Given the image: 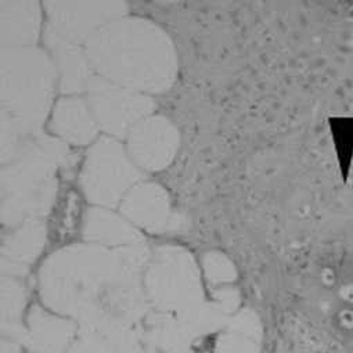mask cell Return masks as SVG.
Wrapping results in <instances>:
<instances>
[{
  "label": "cell",
  "instance_id": "6da1fadb",
  "mask_svg": "<svg viewBox=\"0 0 353 353\" xmlns=\"http://www.w3.org/2000/svg\"><path fill=\"white\" fill-rule=\"evenodd\" d=\"M151 254L147 244L112 250L82 243L60 248L39 270L42 302L77 323L103 313L122 287L143 281Z\"/></svg>",
  "mask_w": 353,
  "mask_h": 353
},
{
  "label": "cell",
  "instance_id": "7a4b0ae2",
  "mask_svg": "<svg viewBox=\"0 0 353 353\" xmlns=\"http://www.w3.org/2000/svg\"><path fill=\"white\" fill-rule=\"evenodd\" d=\"M96 75L148 96L168 92L178 78V53L155 23L126 16L115 20L85 43Z\"/></svg>",
  "mask_w": 353,
  "mask_h": 353
},
{
  "label": "cell",
  "instance_id": "3957f363",
  "mask_svg": "<svg viewBox=\"0 0 353 353\" xmlns=\"http://www.w3.org/2000/svg\"><path fill=\"white\" fill-rule=\"evenodd\" d=\"M71 158L67 143L43 132L21 157L2 165V225L8 230L50 214L59 169Z\"/></svg>",
  "mask_w": 353,
  "mask_h": 353
},
{
  "label": "cell",
  "instance_id": "277c9868",
  "mask_svg": "<svg viewBox=\"0 0 353 353\" xmlns=\"http://www.w3.org/2000/svg\"><path fill=\"white\" fill-rule=\"evenodd\" d=\"M0 86L2 117L42 130L59 93L57 72L48 52L39 46L2 49Z\"/></svg>",
  "mask_w": 353,
  "mask_h": 353
},
{
  "label": "cell",
  "instance_id": "5b68a950",
  "mask_svg": "<svg viewBox=\"0 0 353 353\" xmlns=\"http://www.w3.org/2000/svg\"><path fill=\"white\" fill-rule=\"evenodd\" d=\"M143 287L154 310L182 314L205 301L201 269L183 247L152 250L143 276Z\"/></svg>",
  "mask_w": 353,
  "mask_h": 353
},
{
  "label": "cell",
  "instance_id": "8992f818",
  "mask_svg": "<svg viewBox=\"0 0 353 353\" xmlns=\"http://www.w3.org/2000/svg\"><path fill=\"white\" fill-rule=\"evenodd\" d=\"M144 172L132 161L125 143L101 134L88 150L79 185L93 207L117 210L126 194L140 182Z\"/></svg>",
  "mask_w": 353,
  "mask_h": 353
},
{
  "label": "cell",
  "instance_id": "52a82bcc",
  "mask_svg": "<svg viewBox=\"0 0 353 353\" xmlns=\"http://www.w3.org/2000/svg\"><path fill=\"white\" fill-rule=\"evenodd\" d=\"M85 99L103 134L125 141L129 132L154 114L152 96L117 85L99 75L90 81Z\"/></svg>",
  "mask_w": 353,
  "mask_h": 353
},
{
  "label": "cell",
  "instance_id": "ba28073f",
  "mask_svg": "<svg viewBox=\"0 0 353 353\" xmlns=\"http://www.w3.org/2000/svg\"><path fill=\"white\" fill-rule=\"evenodd\" d=\"M42 5L46 23L83 46L94 32L128 16V3L122 0H48Z\"/></svg>",
  "mask_w": 353,
  "mask_h": 353
},
{
  "label": "cell",
  "instance_id": "9c48e42d",
  "mask_svg": "<svg viewBox=\"0 0 353 353\" xmlns=\"http://www.w3.org/2000/svg\"><path fill=\"white\" fill-rule=\"evenodd\" d=\"M128 154L144 173L166 169L181 147V133L166 117L152 114L140 121L125 140Z\"/></svg>",
  "mask_w": 353,
  "mask_h": 353
},
{
  "label": "cell",
  "instance_id": "30bf717a",
  "mask_svg": "<svg viewBox=\"0 0 353 353\" xmlns=\"http://www.w3.org/2000/svg\"><path fill=\"white\" fill-rule=\"evenodd\" d=\"M70 353H144L140 327L107 314H93L78 321Z\"/></svg>",
  "mask_w": 353,
  "mask_h": 353
},
{
  "label": "cell",
  "instance_id": "8fae6325",
  "mask_svg": "<svg viewBox=\"0 0 353 353\" xmlns=\"http://www.w3.org/2000/svg\"><path fill=\"white\" fill-rule=\"evenodd\" d=\"M42 39L43 49L50 56L57 72L59 93L61 96H85L96 75L85 46L70 41L48 23Z\"/></svg>",
  "mask_w": 353,
  "mask_h": 353
},
{
  "label": "cell",
  "instance_id": "7c38bea8",
  "mask_svg": "<svg viewBox=\"0 0 353 353\" xmlns=\"http://www.w3.org/2000/svg\"><path fill=\"white\" fill-rule=\"evenodd\" d=\"M119 214L140 232L159 234L174 228L168 192L154 182L136 185L118 207Z\"/></svg>",
  "mask_w": 353,
  "mask_h": 353
},
{
  "label": "cell",
  "instance_id": "4fadbf2b",
  "mask_svg": "<svg viewBox=\"0 0 353 353\" xmlns=\"http://www.w3.org/2000/svg\"><path fill=\"white\" fill-rule=\"evenodd\" d=\"M78 323L48 307L34 306L28 316L21 342L31 353H70L77 338Z\"/></svg>",
  "mask_w": 353,
  "mask_h": 353
},
{
  "label": "cell",
  "instance_id": "5bb4252c",
  "mask_svg": "<svg viewBox=\"0 0 353 353\" xmlns=\"http://www.w3.org/2000/svg\"><path fill=\"white\" fill-rule=\"evenodd\" d=\"M52 136L68 145H92L100 136V128L85 96H61L49 117Z\"/></svg>",
  "mask_w": 353,
  "mask_h": 353
},
{
  "label": "cell",
  "instance_id": "9a60e30c",
  "mask_svg": "<svg viewBox=\"0 0 353 353\" xmlns=\"http://www.w3.org/2000/svg\"><path fill=\"white\" fill-rule=\"evenodd\" d=\"M43 5L37 0H2L0 32L2 49L38 46L43 35Z\"/></svg>",
  "mask_w": 353,
  "mask_h": 353
},
{
  "label": "cell",
  "instance_id": "2e32d148",
  "mask_svg": "<svg viewBox=\"0 0 353 353\" xmlns=\"http://www.w3.org/2000/svg\"><path fill=\"white\" fill-rule=\"evenodd\" d=\"M48 239L46 226L42 221H30L3 234L2 273L3 276L24 277L28 266L38 259Z\"/></svg>",
  "mask_w": 353,
  "mask_h": 353
},
{
  "label": "cell",
  "instance_id": "e0dca14e",
  "mask_svg": "<svg viewBox=\"0 0 353 353\" xmlns=\"http://www.w3.org/2000/svg\"><path fill=\"white\" fill-rule=\"evenodd\" d=\"M144 353H193L196 335L172 313L151 310L140 325Z\"/></svg>",
  "mask_w": 353,
  "mask_h": 353
},
{
  "label": "cell",
  "instance_id": "ac0fdd59",
  "mask_svg": "<svg viewBox=\"0 0 353 353\" xmlns=\"http://www.w3.org/2000/svg\"><path fill=\"white\" fill-rule=\"evenodd\" d=\"M85 243L105 248H122L145 244V237L119 211L92 207L86 211L82 225Z\"/></svg>",
  "mask_w": 353,
  "mask_h": 353
},
{
  "label": "cell",
  "instance_id": "d6986e66",
  "mask_svg": "<svg viewBox=\"0 0 353 353\" xmlns=\"http://www.w3.org/2000/svg\"><path fill=\"white\" fill-rule=\"evenodd\" d=\"M176 316L190 328L197 339L210 332L223 331L230 319V316L226 314L214 301H204L193 309Z\"/></svg>",
  "mask_w": 353,
  "mask_h": 353
},
{
  "label": "cell",
  "instance_id": "ffe728a7",
  "mask_svg": "<svg viewBox=\"0 0 353 353\" xmlns=\"http://www.w3.org/2000/svg\"><path fill=\"white\" fill-rule=\"evenodd\" d=\"M27 305L26 287L19 277L2 276V324L21 323Z\"/></svg>",
  "mask_w": 353,
  "mask_h": 353
},
{
  "label": "cell",
  "instance_id": "44dd1931",
  "mask_svg": "<svg viewBox=\"0 0 353 353\" xmlns=\"http://www.w3.org/2000/svg\"><path fill=\"white\" fill-rule=\"evenodd\" d=\"M201 269L207 280L214 285L225 287L237 279V269L233 261L228 255L218 251H210L204 254Z\"/></svg>",
  "mask_w": 353,
  "mask_h": 353
},
{
  "label": "cell",
  "instance_id": "7402d4cb",
  "mask_svg": "<svg viewBox=\"0 0 353 353\" xmlns=\"http://www.w3.org/2000/svg\"><path fill=\"white\" fill-rule=\"evenodd\" d=\"M261 341V338L226 327L216 339L214 353H259Z\"/></svg>",
  "mask_w": 353,
  "mask_h": 353
},
{
  "label": "cell",
  "instance_id": "603a6c76",
  "mask_svg": "<svg viewBox=\"0 0 353 353\" xmlns=\"http://www.w3.org/2000/svg\"><path fill=\"white\" fill-rule=\"evenodd\" d=\"M212 301L229 316L239 312L240 294L233 287H229V285L218 287L212 294Z\"/></svg>",
  "mask_w": 353,
  "mask_h": 353
}]
</instances>
